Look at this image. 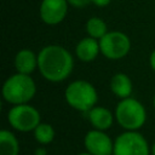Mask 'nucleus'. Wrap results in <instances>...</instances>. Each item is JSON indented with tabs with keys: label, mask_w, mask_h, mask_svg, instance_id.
<instances>
[{
	"label": "nucleus",
	"mask_w": 155,
	"mask_h": 155,
	"mask_svg": "<svg viewBox=\"0 0 155 155\" xmlns=\"http://www.w3.org/2000/svg\"><path fill=\"white\" fill-rule=\"evenodd\" d=\"M88 120L91 122V125L93 126L94 130H101V131H105L108 128L111 127L113 122H114V116L111 114V111L104 107H93L88 113Z\"/></svg>",
	"instance_id": "obj_12"
},
{
	"label": "nucleus",
	"mask_w": 155,
	"mask_h": 155,
	"mask_svg": "<svg viewBox=\"0 0 155 155\" xmlns=\"http://www.w3.org/2000/svg\"><path fill=\"white\" fill-rule=\"evenodd\" d=\"M86 33L87 36H91L93 39H102L109 30L107 27V23L101 18V17H91L86 22Z\"/></svg>",
	"instance_id": "obj_15"
},
{
	"label": "nucleus",
	"mask_w": 155,
	"mask_h": 155,
	"mask_svg": "<svg viewBox=\"0 0 155 155\" xmlns=\"http://www.w3.org/2000/svg\"><path fill=\"white\" fill-rule=\"evenodd\" d=\"M149 64H150L151 70L155 73V50L150 53V57H149Z\"/></svg>",
	"instance_id": "obj_19"
},
{
	"label": "nucleus",
	"mask_w": 155,
	"mask_h": 155,
	"mask_svg": "<svg viewBox=\"0 0 155 155\" xmlns=\"http://www.w3.org/2000/svg\"><path fill=\"white\" fill-rule=\"evenodd\" d=\"M79 155H91L90 153H81V154H79Z\"/></svg>",
	"instance_id": "obj_22"
},
{
	"label": "nucleus",
	"mask_w": 155,
	"mask_h": 155,
	"mask_svg": "<svg viewBox=\"0 0 155 155\" xmlns=\"http://www.w3.org/2000/svg\"><path fill=\"white\" fill-rule=\"evenodd\" d=\"M68 4L73 7L82 8V7H86L87 5L92 4V0H68Z\"/></svg>",
	"instance_id": "obj_17"
},
{
	"label": "nucleus",
	"mask_w": 155,
	"mask_h": 155,
	"mask_svg": "<svg viewBox=\"0 0 155 155\" xmlns=\"http://www.w3.org/2000/svg\"><path fill=\"white\" fill-rule=\"evenodd\" d=\"M114 155H149L147 139L137 131H125L114 142Z\"/></svg>",
	"instance_id": "obj_7"
},
{
	"label": "nucleus",
	"mask_w": 155,
	"mask_h": 155,
	"mask_svg": "<svg viewBox=\"0 0 155 155\" xmlns=\"http://www.w3.org/2000/svg\"><path fill=\"white\" fill-rule=\"evenodd\" d=\"M111 2V0H92V4L97 7H105Z\"/></svg>",
	"instance_id": "obj_18"
},
{
	"label": "nucleus",
	"mask_w": 155,
	"mask_h": 155,
	"mask_svg": "<svg viewBox=\"0 0 155 155\" xmlns=\"http://www.w3.org/2000/svg\"><path fill=\"white\" fill-rule=\"evenodd\" d=\"M99 53H101L99 40L93 39L91 36L82 38L75 46V54L78 59L85 63L93 62Z\"/></svg>",
	"instance_id": "obj_10"
},
{
	"label": "nucleus",
	"mask_w": 155,
	"mask_h": 155,
	"mask_svg": "<svg viewBox=\"0 0 155 155\" xmlns=\"http://www.w3.org/2000/svg\"><path fill=\"white\" fill-rule=\"evenodd\" d=\"M115 119L126 131H137L147 121V110L138 99L133 97L124 98L116 104Z\"/></svg>",
	"instance_id": "obj_4"
},
{
	"label": "nucleus",
	"mask_w": 155,
	"mask_h": 155,
	"mask_svg": "<svg viewBox=\"0 0 155 155\" xmlns=\"http://www.w3.org/2000/svg\"><path fill=\"white\" fill-rule=\"evenodd\" d=\"M19 143L16 136L8 130L0 131V155H18Z\"/></svg>",
	"instance_id": "obj_14"
},
{
	"label": "nucleus",
	"mask_w": 155,
	"mask_h": 155,
	"mask_svg": "<svg viewBox=\"0 0 155 155\" xmlns=\"http://www.w3.org/2000/svg\"><path fill=\"white\" fill-rule=\"evenodd\" d=\"M38 69L41 76L50 82H62L74 69L71 53L61 45L44 46L38 53Z\"/></svg>",
	"instance_id": "obj_1"
},
{
	"label": "nucleus",
	"mask_w": 155,
	"mask_h": 155,
	"mask_svg": "<svg viewBox=\"0 0 155 155\" xmlns=\"http://www.w3.org/2000/svg\"><path fill=\"white\" fill-rule=\"evenodd\" d=\"M153 105H154V108H155V96H154V99H153Z\"/></svg>",
	"instance_id": "obj_23"
},
{
	"label": "nucleus",
	"mask_w": 155,
	"mask_h": 155,
	"mask_svg": "<svg viewBox=\"0 0 155 155\" xmlns=\"http://www.w3.org/2000/svg\"><path fill=\"white\" fill-rule=\"evenodd\" d=\"M39 110L30 104L13 105L7 113V121L12 128L19 132L34 131L41 122Z\"/></svg>",
	"instance_id": "obj_5"
},
{
	"label": "nucleus",
	"mask_w": 155,
	"mask_h": 155,
	"mask_svg": "<svg viewBox=\"0 0 155 155\" xmlns=\"http://www.w3.org/2000/svg\"><path fill=\"white\" fill-rule=\"evenodd\" d=\"M84 144L91 155H111L114 153V142L101 130L88 131L84 138Z\"/></svg>",
	"instance_id": "obj_9"
},
{
	"label": "nucleus",
	"mask_w": 155,
	"mask_h": 155,
	"mask_svg": "<svg viewBox=\"0 0 155 155\" xmlns=\"http://www.w3.org/2000/svg\"><path fill=\"white\" fill-rule=\"evenodd\" d=\"M150 153H151V155H155V143L151 145V149H150Z\"/></svg>",
	"instance_id": "obj_21"
},
{
	"label": "nucleus",
	"mask_w": 155,
	"mask_h": 155,
	"mask_svg": "<svg viewBox=\"0 0 155 155\" xmlns=\"http://www.w3.org/2000/svg\"><path fill=\"white\" fill-rule=\"evenodd\" d=\"M68 0H41L39 16L47 25H57L68 15Z\"/></svg>",
	"instance_id": "obj_8"
},
{
	"label": "nucleus",
	"mask_w": 155,
	"mask_h": 155,
	"mask_svg": "<svg viewBox=\"0 0 155 155\" xmlns=\"http://www.w3.org/2000/svg\"><path fill=\"white\" fill-rule=\"evenodd\" d=\"M65 102L75 110L88 113L98 101L96 87L86 80L71 81L64 91Z\"/></svg>",
	"instance_id": "obj_3"
},
{
	"label": "nucleus",
	"mask_w": 155,
	"mask_h": 155,
	"mask_svg": "<svg viewBox=\"0 0 155 155\" xmlns=\"http://www.w3.org/2000/svg\"><path fill=\"white\" fill-rule=\"evenodd\" d=\"M34 155H47V151L44 148H38V149H35Z\"/></svg>",
	"instance_id": "obj_20"
},
{
	"label": "nucleus",
	"mask_w": 155,
	"mask_h": 155,
	"mask_svg": "<svg viewBox=\"0 0 155 155\" xmlns=\"http://www.w3.org/2000/svg\"><path fill=\"white\" fill-rule=\"evenodd\" d=\"M2 98L12 104H27L36 93V84L30 75L15 73L8 76L2 85Z\"/></svg>",
	"instance_id": "obj_2"
},
{
	"label": "nucleus",
	"mask_w": 155,
	"mask_h": 155,
	"mask_svg": "<svg viewBox=\"0 0 155 155\" xmlns=\"http://www.w3.org/2000/svg\"><path fill=\"white\" fill-rule=\"evenodd\" d=\"M110 90L120 99L128 98L132 94L133 85L130 76L125 73H116L110 79Z\"/></svg>",
	"instance_id": "obj_13"
},
{
	"label": "nucleus",
	"mask_w": 155,
	"mask_h": 155,
	"mask_svg": "<svg viewBox=\"0 0 155 155\" xmlns=\"http://www.w3.org/2000/svg\"><path fill=\"white\" fill-rule=\"evenodd\" d=\"M15 68L17 73L30 75L38 69V54L29 48L19 50L15 56Z\"/></svg>",
	"instance_id": "obj_11"
},
{
	"label": "nucleus",
	"mask_w": 155,
	"mask_h": 155,
	"mask_svg": "<svg viewBox=\"0 0 155 155\" xmlns=\"http://www.w3.org/2000/svg\"><path fill=\"white\" fill-rule=\"evenodd\" d=\"M101 53L110 59L117 61L126 57L131 50V40L128 35L120 30L108 31L102 39H99Z\"/></svg>",
	"instance_id": "obj_6"
},
{
	"label": "nucleus",
	"mask_w": 155,
	"mask_h": 155,
	"mask_svg": "<svg viewBox=\"0 0 155 155\" xmlns=\"http://www.w3.org/2000/svg\"><path fill=\"white\" fill-rule=\"evenodd\" d=\"M33 132H34L35 140L38 143L42 144V145L50 144L53 140V138H54V130H53V127L50 124H46V122H40Z\"/></svg>",
	"instance_id": "obj_16"
}]
</instances>
